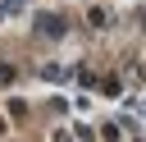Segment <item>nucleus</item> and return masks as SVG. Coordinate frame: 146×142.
Returning a JSON list of instances; mask_svg holds the SVG:
<instances>
[{"mask_svg": "<svg viewBox=\"0 0 146 142\" xmlns=\"http://www.w3.org/2000/svg\"><path fill=\"white\" fill-rule=\"evenodd\" d=\"M36 27H41V37H64V18H55V14H41Z\"/></svg>", "mask_w": 146, "mask_h": 142, "instance_id": "nucleus-1", "label": "nucleus"}, {"mask_svg": "<svg viewBox=\"0 0 146 142\" xmlns=\"http://www.w3.org/2000/svg\"><path fill=\"white\" fill-rule=\"evenodd\" d=\"M18 9H23V0H0V18L5 14H18Z\"/></svg>", "mask_w": 146, "mask_h": 142, "instance_id": "nucleus-2", "label": "nucleus"}]
</instances>
